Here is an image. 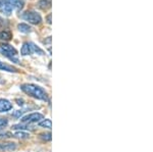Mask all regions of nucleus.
Returning a JSON list of instances; mask_svg holds the SVG:
<instances>
[{"instance_id": "1", "label": "nucleus", "mask_w": 153, "mask_h": 152, "mask_svg": "<svg viewBox=\"0 0 153 152\" xmlns=\"http://www.w3.org/2000/svg\"><path fill=\"white\" fill-rule=\"evenodd\" d=\"M21 89L23 90L26 94L36 98V99L43 100V101H46V100L48 99V95H47V93H46V91L38 85L24 84L21 86Z\"/></svg>"}, {"instance_id": "2", "label": "nucleus", "mask_w": 153, "mask_h": 152, "mask_svg": "<svg viewBox=\"0 0 153 152\" xmlns=\"http://www.w3.org/2000/svg\"><path fill=\"white\" fill-rule=\"evenodd\" d=\"M0 53L5 57L9 58L13 62L19 63V59L16 57L18 56V50L9 44H0Z\"/></svg>"}, {"instance_id": "3", "label": "nucleus", "mask_w": 153, "mask_h": 152, "mask_svg": "<svg viewBox=\"0 0 153 152\" xmlns=\"http://www.w3.org/2000/svg\"><path fill=\"white\" fill-rule=\"evenodd\" d=\"M21 53L22 55H29L32 53H37V54L43 55L44 51L41 48H39L36 44H34L33 42H26L23 45V47L21 49Z\"/></svg>"}, {"instance_id": "4", "label": "nucleus", "mask_w": 153, "mask_h": 152, "mask_svg": "<svg viewBox=\"0 0 153 152\" xmlns=\"http://www.w3.org/2000/svg\"><path fill=\"white\" fill-rule=\"evenodd\" d=\"M22 19L33 24H38L42 22L41 16L37 11H34V10H28V11L24 12V13L22 14Z\"/></svg>"}, {"instance_id": "5", "label": "nucleus", "mask_w": 153, "mask_h": 152, "mask_svg": "<svg viewBox=\"0 0 153 152\" xmlns=\"http://www.w3.org/2000/svg\"><path fill=\"white\" fill-rule=\"evenodd\" d=\"M43 119V114L39 113V112H34V113H30L22 117L21 121L24 124H32V122H37Z\"/></svg>"}, {"instance_id": "6", "label": "nucleus", "mask_w": 153, "mask_h": 152, "mask_svg": "<svg viewBox=\"0 0 153 152\" xmlns=\"http://www.w3.org/2000/svg\"><path fill=\"white\" fill-rule=\"evenodd\" d=\"M12 6L7 0H0V13L5 16H9L12 13Z\"/></svg>"}, {"instance_id": "7", "label": "nucleus", "mask_w": 153, "mask_h": 152, "mask_svg": "<svg viewBox=\"0 0 153 152\" xmlns=\"http://www.w3.org/2000/svg\"><path fill=\"white\" fill-rule=\"evenodd\" d=\"M12 108V104L6 99H0V112L8 111Z\"/></svg>"}, {"instance_id": "8", "label": "nucleus", "mask_w": 153, "mask_h": 152, "mask_svg": "<svg viewBox=\"0 0 153 152\" xmlns=\"http://www.w3.org/2000/svg\"><path fill=\"white\" fill-rule=\"evenodd\" d=\"M38 7L42 10H46V9L51 7V0H39Z\"/></svg>"}, {"instance_id": "9", "label": "nucleus", "mask_w": 153, "mask_h": 152, "mask_svg": "<svg viewBox=\"0 0 153 152\" xmlns=\"http://www.w3.org/2000/svg\"><path fill=\"white\" fill-rule=\"evenodd\" d=\"M9 2V4L12 6V8L16 9H22L24 6V0H7Z\"/></svg>"}, {"instance_id": "10", "label": "nucleus", "mask_w": 153, "mask_h": 152, "mask_svg": "<svg viewBox=\"0 0 153 152\" xmlns=\"http://www.w3.org/2000/svg\"><path fill=\"white\" fill-rule=\"evenodd\" d=\"M0 70H5V72H9V73H16V68L10 67V65H6V63L2 62V61H0Z\"/></svg>"}, {"instance_id": "11", "label": "nucleus", "mask_w": 153, "mask_h": 152, "mask_svg": "<svg viewBox=\"0 0 153 152\" xmlns=\"http://www.w3.org/2000/svg\"><path fill=\"white\" fill-rule=\"evenodd\" d=\"M11 38H12V34L9 31L3 30L0 32V39H1V40L8 41V40H10Z\"/></svg>"}, {"instance_id": "12", "label": "nucleus", "mask_w": 153, "mask_h": 152, "mask_svg": "<svg viewBox=\"0 0 153 152\" xmlns=\"http://www.w3.org/2000/svg\"><path fill=\"white\" fill-rule=\"evenodd\" d=\"M16 144L14 143H4V144H0V150H14L16 149Z\"/></svg>"}, {"instance_id": "13", "label": "nucleus", "mask_w": 153, "mask_h": 152, "mask_svg": "<svg viewBox=\"0 0 153 152\" xmlns=\"http://www.w3.org/2000/svg\"><path fill=\"white\" fill-rule=\"evenodd\" d=\"M18 29L19 32H22V33H30V32L32 31L31 27L27 24H19L18 26Z\"/></svg>"}, {"instance_id": "14", "label": "nucleus", "mask_w": 153, "mask_h": 152, "mask_svg": "<svg viewBox=\"0 0 153 152\" xmlns=\"http://www.w3.org/2000/svg\"><path fill=\"white\" fill-rule=\"evenodd\" d=\"M13 136L16 137V138H19V139H27L30 137V134L25 133V132H22V131H19V132H16Z\"/></svg>"}, {"instance_id": "15", "label": "nucleus", "mask_w": 153, "mask_h": 152, "mask_svg": "<svg viewBox=\"0 0 153 152\" xmlns=\"http://www.w3.org/2000/svg\"><path fill=\"white\" fill-rule=\"evenodd\" d=\"M39 126L43 127V128H47V129H51L52 127V122H51L50 119H44L43 122H39Z\"/></svg>"}, {"instance_id": "16", "label": "nucleus", "mask_w": 153, "mask_h": 152, "mask_svg": "<svg viewBox=\"0 0 153 152\" xmlns=\"http://www.w3.org/2000/svg\"><path fill=\"white\" fill-rule=\"evenodd\" d=\"M33 127H28V126H24V125H16V126H13L12 127V129L13 130H18V129H19V130H29V129H31V130H33L32 129Z\"/></svg>"}, {"instance_id": "17", "label": "nucleus", "mask_w": 153, "mask_h": 152, "mask_svg": "<svg viewBox=\"0 0 153 152\" xmlns=\"http://www.w3.org/2000/svg\"><path fill=\"white\" fill-rule=\"evenodd\" d=\"M13 135L11 133H9V132H4V133H0V140H2V139H6V138H10L12 137Z\"/></svg>"}, {"instance_id": "18", "label": "nucleus", "mask_w": 153, "mask_h": 152, "mask_svg": "<svg viewBox=\"0 0 153 152\" xmlns=\"http://www.w3.org/2000/svg\"><path fill=\"white\" fill-rule=\"evenodd\" d=\"M7 124H8V121L6 119H0V130L5 128Z\"/></svg>"}, {"instance_id": "19", "label": "nucleus", "mask_w": 153, "mask_h": 152, "mask_svg": "<svg viewBox=\"0 0 153 152\" xmlns=\"http://www.w3.org/2000/svg\"><path fill=\"white\" fill-rule=\"evenodd\" d=\"M41 138L45 141H50L51 140V134L50 133H47V134H41Z\"/></svg>"}, {"instance_id": "20", "label": "nucleus", "mask_w": 153, "mask_h": 152, "mask_svg": "<svg viewBox=\"0 0 153 152\" xmlns=\"http://www.w3.org/2000/svg\"><path fill=\"white\" fill-rule=\"evenodd\" d=\"M23 113H24V110H18V111L14 112V113L12 114V116H13L14 117H19Z\"/></svg>"}, {"instance_id": "21", "label": "nucleus", "mask_w": 153, "mask_h": 152, "mask_svg": "<svg viewBox=\"0 0 153 152\" xmlns=\"http://www.w3.org/2000/svg\"><path fill=\"white\" fill-rule=\"evenodd\" d=\"M46 19H47V23L50 24H51V13H49L47 16V18H46Z\"/></svg>"}]
</instances>
